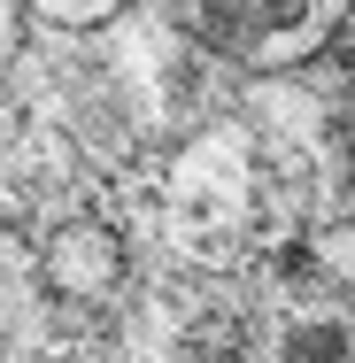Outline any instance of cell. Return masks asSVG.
Returning <instances> with one entry per match:
<instances>
[{
    "mask_svg": "<svg viewBox=\"0 0 355 363\" xmlns=\"http://www.w3.org/2000/svg\"><path fill=\"white\" fill-rule=\"evenodd\" d=\"M39 23H55V31H101V23H116L132 0H23Z\"/></svg>",
    "mask_w": 355,
    "mask_h": 363,
    "instance_id": "cell-3",
    "label": "cell"
},
{
    "mask_svg": "<svg viewBox=\"0 0 355 363\" xmlns=\"http://www.w3.org/2000/svg\"><path fill=\"white\" fill-rule=\"evenodd\" d=\"M309 263L332 279V286H355V224H325V232H309Z\"/></svg>",
    "mask_w": 355,
    "mask_h": 363,
    "instance_id": "cell-4",
    "label": "cell"
},
{
    "mask_svg": "<svg viewBox=\"0 0 355 363\" xmlns=\"http://www.w3.org/2000/svg\"><path fill=\"white\" fill-rule=\"evenodd\" d=\"M39 279L62 294V301H108V294L124 286V240L101 217L55 224L47 247H39Z\"/></svg>",
    "mask_w": 355,
    "mask_h": 363,
    "instance_id": "cell-2",
    "label": "cell"
},
{
    "mask_svg": "<svg viewBox=\"0 0 355 363\" xmlns=\"http://www.w3.org/2000/svg\"><path fill=\"white\" fill-rule=\"evenodd\" d=\"M348 155H355V93H348Z\"/></svg>",
    "mask_w": 355,
    "mask_h": 363,
    "instance_id": "cell-5",
    "label": "cell"
},
{
    "mask_svg": "<svg viewBox=\"0 0 355 363\" xmlns=\"http://www.w3.org/2000/svg\"><path fill=\"white\" fill-rule=\"evenodd\" d=\"M178 8H186V31L201 47L255 62V70L309 55L325 39V16H332V0H178Z\"/></svg>",
    "mask_w": 355,
    "mask_h": 363,
    "instance_id": "cell-1",
    "label": "cell"
}]
</instances>
